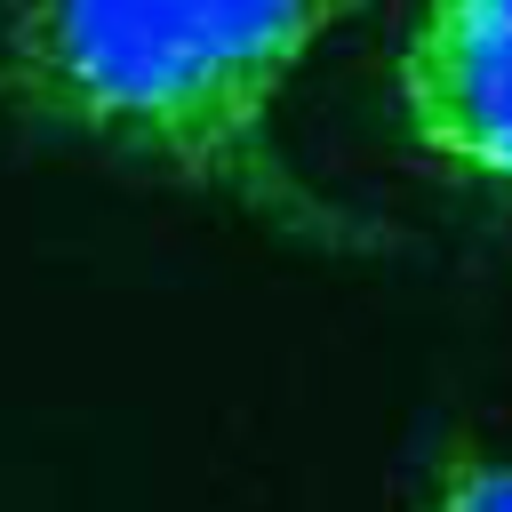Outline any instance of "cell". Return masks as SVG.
<instances>
[{
  "label": "cell",
  "instance_id": "cell-2",
  "mask_svg": "<svg viewBox=\"0 0 512 512\" xmlns=\"http://www.w3.org/2000/svg\"><path fill=\"white\" fill-rule=\"evenodd\" d=\"M400 120L464 184L512 192V0H424L400 40Z\"/></svg>",
  "mask_w": 512,
  "mask_h": 512
},
{
  "label": "cell",
  "instance_id": "cell-1",
  "mask_svg": "<svg viewBox=\"0 0 512 512\" xmlns=\"http://www.w3.org/2000/svg\"><path fill=\"white\" fill-rule=\"evenodd\" d=\"M360 0H16L0 104L48 136L200 184L288 240L368 248L376 232L312 192L280 144L304 56Z\"/></svg>",
  "mask_w": 512,
  "mask_h": 512
},
{
  "label": "cell",
  "instance_id": "cell-3",
  "mask_svg": "<svg viewBox=\"0 0 512 512\" xmlns=\"http://www.w3.org/2000/svg\"><path fill=\"white\" fill-rule=\"evenodd\" d=\"M424 512H512V464L504 456H448Z\"/></svg>",
  "mask_w": 512,
  "mask_h": 512
}]
</instances>
